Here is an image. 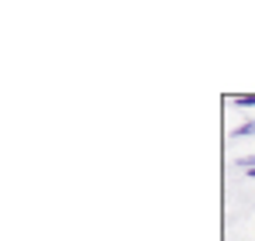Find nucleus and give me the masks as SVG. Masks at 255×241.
<instances>
[{"label":"nucleus","instance_id":"obj_2","mask_svg":"<svg viewBox=\"0 0 255 241\" xmlns=\"http://www.w3.org/2000/svg\"><path fill=\"white\" fill-rule=\"evenodd\" d=\"M231 104H235V107H255V93H235Z\"/></svg>","mask_w":255,"mask_h":241},{"label":"nucleus","instance_id":"obj_1","mask_svg":"<svg viewBox=\"0 0 255 241\" xmlns=\"http://www.w3.org/2000/svg\"><path fill=\"white\" fill-rule=\"evenodd\" d=\"M231 134H235V138H252V134H255V120H245V124H238Z\"/></svg>","mask_w":255,"mask_h":241},{"label":"nucleus","instance_id":"obj_3","mask_svg":"<svg viewBox=\"0 0 255 241\" xmlns=\"http://www.w3.org/2000/svg\"><path fill=\"white\" fill-rule=\"evenodd\" d=\"M235 165H238L242 172H249V169H255V155H242V159H235Z\"/></svg>","mask_w":255,"mask_h":241},{"label":"nucleus","instance_id":"obj_4","mask_svg":"<svg viewBox=\"0 0 255 241\" xmlns=\"http://www.w3.org/2000/svg\"><path fill=\"white\" fill-rule=\"evenodd\" d=\"M245 176H249V179H255V169H249V172H245Z\"/></svg>","mask_w":255,"mask_h":241}]
</instances>
